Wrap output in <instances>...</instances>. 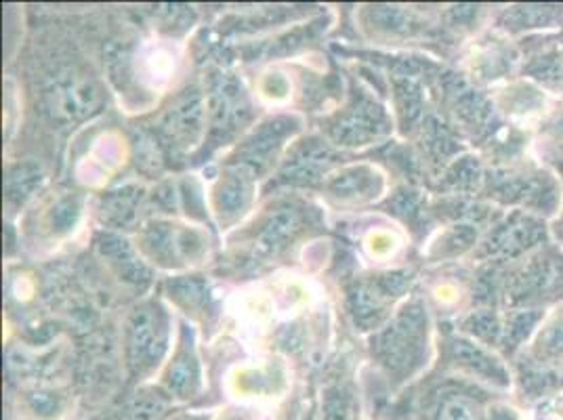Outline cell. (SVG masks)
<instances>
[{
  "mask_svg": "<svg viewBox=\"0 0 563 420\" xmlns=\"http://www.w3.org/2000/svg\"><path fill=\"white\" fill-rule=\"evenodd\" d=\"M170 339V320L158 301H145L133 309L126 322V362L133 374L154 371L163 357Z\"/></svg>",
  "mask_w": 563,
  "mask_h": 420,
  "instance_id": "1",
  "label": "cell"
},
{
  "mask_svg": "<svg viewBox=\"0 0 563 420\" xmlns=\"http://www.w3.org/2000/svg\"><path fill=\"white\" fill-rule=\"evenodd\" d=\"M45 101L51 117L64 122H76L93 114L101 106V91L85 74L66 70L48 82Z\"/></svg>",
  "mask_w": 563,
  "mask_h": 420,
  "instance_id": "2",
  "label": "cell"
},
{
  "mask_svg": "<svg viewBox=\"0 0 563 420\" xmlns=\"http://www.w3.org/2000/svg\"><path fill=\"white\" fill-rule=\"evenodd\" d=\"M419 309L406 307L398 318L373 339V355L389 374L404 373L419 350Z\"/></svg>",
  "mask_w": 563,
  "mask_h": 420,
  "instance_id": "3",
  "label": "cell"
},
{
  "mask_svg": "<svg viewBox=\"0 0 563 420\" xmlns=\"http://www.w3.org/2000/svg\"><path fill=\"white\" fill-rule=\"evenodd\" d=\"M406 278L385 274L371 280H360L347 290V311L360 330H373L387 313V305L399 297Z\"/></svg>",
  "mask_w": 563,
  "mask_h": 420,
  "instance_id": "4",
  "label": "cell"
},
{
  "mask_svg": "<svg viewBox=\"0 0 563 420\" xmlns=\"http://www.w3.org/2000/svg\"><path fill=\"white\" fill-rule=\"evenodd\" d=\"M211 137L214 145L234 137L235 133L251 120V101L244 87L234 76H219L212 85Z\"/></svg>",
  "mask_w": 563,
  "mask_h": 420,
  "instance_id": "5",
  "label": "cell"
},
{
  "mask_svg": "<svg viewBox=\"0 0 563 420\" xmlns=\"http://www.w3.org/2000/svg\"><path fill=\"white\" fill-rule=\"evenodd\" d=\"M205 129V99L198 91L181 95L161 120L158 135L170 152H184L196 145Z\"/></svg>",
  "mask_w": 563,
  "mask_h": 420,
  "instance_id": "6",
  "label": "cell"
},
{
  "mask_svg": "<svg viewBox=\"0 0 563 420\" xmlns=\"http://www.w3.org/2000/svg\"><path fill=\"white\" fill-rule=\"evenodd\" d=\"M141 242L145 253L163 265H179L184 261L200 257L205 251L202 235L165 221L147 225L143 230Z\"/></svg>",
  "mask_w": 563,
  "mask_h": 420,
  "instance_id": "7",
  "label": "cell"
},
{
  "mask_svg": "<svg viewBox=\"0 0 563 420\" xmlns=\"http://www.w3.org/2000/svg\"><path fill=\"white\" fill-rule=\"evenodd\" d=\"M297 131V122L292 118H272L263 122L257 131L240 145L238 156L232 164L249 168L255 177L265 175L272 164L276 163L278 152L292 133Z\"/></svg>",
  "mask_w": 563,
  "mask_h": 420,
  "instance_id": "8",
  "label": "cell"
},
{
  "mask_svg": "<svg viewBox=\"0 0 563 420\" xmlns=\"http://www.w3.org/2000/svg\"><path fill=\"white\" fill-rule=\"evenodd\" d=\"M387 120L375 101L360 97L330 129V137L339 145H366L385 135Z\"/></svg>",
  "mask_w": 563,
  "mask_h": 420,
  "instance_id": "9",
  "label": "cell"
},
{
  "mask_svg": "<svg viewBox=\"0 0 563 420\" xmlns=\"http://www.w3.org/2000/svg\"><path fill=\"white\" fill-rule=\"evenodd\" d=\"M334 161L336 156L330 145L324 141L309 140L290 154L282 166L278 179L290 186H313L329 173Z\"/></svg>",
  "mask_w": 563,
  "mask_h": 420,
  "instance_id": "10",
  "label": "cell"
},
{
  "mask_svg": "<svg viewBox=\"0 0 563 420\" xmlns=\"http://www.w3.org/2000/svg\"><path fill=\"white\" fill-rule=\"evenodd\" d=\"M306 212L292 205H280L263 219L258 230L255 248L261 257H276L297 234L303 230Z\"/></svg>",
  "mask_w": 563,
  "mask_h": 420,
  "instance_id": "11",
  "label": "cell"
},
{
  "mask_svg": "<svg viewBox=\"0 0 563 420\" xmlns=\"http://www.w3.org/2000/svg\"><path fill=\"white\" fill-rule=\"evenodd\" d=\"M255 189V175L238 164H230L225 175L221 177L219 186L214 189V207L225 221H235L242 217L253 200Z\"/></svg>",
  "mask_w": 563,
  "mask_h": 420,
  "instance_id": "12",
  "label": "cell"
},
{
  "mask_svg": "<svg viewBox=\"0 0 563 420\" xmlns=\"http://www.w3.org/2000/svg\"><path fill=\"white\" fill-rule=\"evenodd\" d=\"M166 389L170 396L191 397L200 387V364L194 351V339L188 328L181 334V347L175 353V360L166 373Z\"/></svg>",
  "mask_w": 563,
  "mask_h": 420,
  "instance_id": "13",
  "label": "cell"
},
{
  "mask_svg": "<svg viewBox=\"0 0 563 420\" xmlns=\"http://www.w3.org/2000/svg\"><path fill=\"white\" fill-rule=\"evenodd\" d=\"M97 246L101 251V255L110 261V265L117 269L118 274L126 281L133 284H145L150 281V272L147 267L141 263L135 251L131 248V244L114 234H101L97 237Z\"/></svg>",
  "mask_w": 563,
  "mask_h": 420,
  "instance_id": "14",
  "label": "cell"
},
{
  "mask_svg": "<svg viewBox=\"0 0 563 420\" xmlns=\"http://www.w3.org/2000/svg\"><path fill=\"white\" fill-rule=\"evenodd\" d=\"M329 191L339 200H352L362 202L375 198L380 189V179L371 166H350L329 181Z\"/></svg>",
  "mask_w": 563,
  "mask_h": 420,
  "instance_id": "15",
  "label": "cell"
},
{
  "mask_svg": "<svg viewBox=\"0 0 563 420\" xmlns=\"http://www.w3.org/2000/svg\"><path fill=\"white\" fill-rule=\"evenodd\" d=\"M141 202H143V189L140 187L126 186L117 191H110L101 200V219L112 228H129L137 221Z\"/></svg>",
  "mask_w": 563,
  "mask_h": 420,
  "instance_id": "16",
  "label": "cell"
},
{
  "mask_svg": "<svg viewBox=\"0 0 563 420\" xmlns=\"http://www.w3.org/2000/svg\"><path fill=\"white\" fill-rule=\"evenodd\" d=\"M41 184H43V168L34 163H20L7 170L4 191L9 202L24 205Z\"/></svg>",
  "mask_w": 563,
  "mask_h": 420,
  "instance_id": "17",
  "label": "cell"
},
{
  "mask_svg": "<svg viewBox=\"0 0 563 420\" xmlns=\"http://www.w3.org/2000/svg\"><path fill=\"white\" fill-rule=\"evenodd\" d=\"M168 286L173 292L170 297H175V301H179L188 309H200L209 305V286L200 278H184V280L170 281Z\"/></svg>",
  "mask_w": 563,
  "mask_h": 420,
  "instance_id": "18",
  "label": "cell"
},
{
  "mask_svg": "<svg viewBox=\"0 0 563 420\" xmlns=\"http://www.w3.org/2000/svg\"><path fill=\"white\" fill-rule=\"evenodd\" d=\"M78 214H80V202H78V198H64V200H59L57 202V207L53 209V217H51V221H53V230L55 232H68L71 230L74 225H76V221H78Z\"/></svg>",
  "mask_w": 563,
  "mask_h": 420,
  "instance_id": "19",
  "label": "cell"
},
{
  "mask_svg": "<svg viewBox=\"0 0 563 420\" xmlns=\"http://www.w3.org/2000/svg\"><path fill=\"white\" fill-rule=\"evenodd\" d=\"M181 420H198V419H181Z\"/></svg>",
  "mask_w": 563,
  "mask_h": 420,
  "instance_id": "20",
  "label": "cell"
}]
</instances>
